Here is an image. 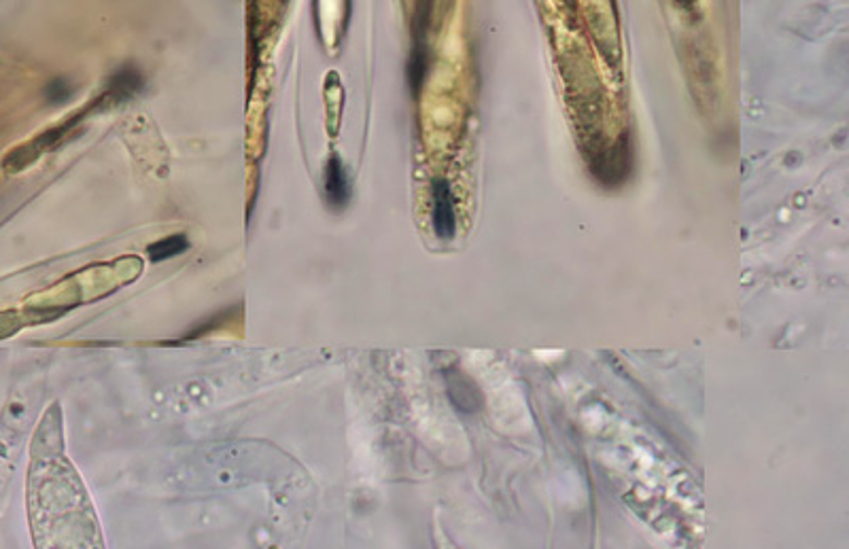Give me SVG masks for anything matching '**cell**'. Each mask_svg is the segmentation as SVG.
Wrapping results in <instances>:
<instances>
[{"instance_id":"obj_2","label":"cell","mask_w":849,"mask_h":549,"mask_svg":"<svg viewBox=\"0 0 849 549\" xmlns=\"http://www.w3.org/2000/svg\"><path fill=\"white\" fill-rule=\"evenodd\" d=\"M431 194H433V211H431L433 232L440 240H451L457 234V212H455V200L448 180L433 178Z\"/></svg>"},{"instance_id":"obj_4","label":"cell","mask_w":849,"mask_h":549,"mask_svg":"<svg viewBox=\"0 0 849 549\" xmlns=\"http://www.w3.org/2000/svg\"><path fill=\"white\" fill-rule=\"evenodd\" d=\"M143 87H145L143 73L138 68H134V66H122L107 82L104 93L111 98L113 104H122V102L130 100L132 96H136Z\"/></svg>"},{"instance_id":"obj_5","label":"cell","mask_w":849,"mask_h":549,"mask_svg":"<svg viewBox=\"0 0 849 549\" xmlns=\"http://www.w3.org/2000/svg\"><path fill=\"white\" fill-rule=\"evenodd\" d=\"M187 249H189V240L185 236H181V234H174V236H169L164 240H158V242L149 245L147 254H149V259L153 263H162L167 259L185 253Z\"/></svg>"},{"instance_id":"obj_6","label":"cell","mask_w":849,"mask_h":549,"mask_svg":"<svg viewBox=\"0 0 849 549\" xmlns=\"http://www.w3.org/2000/svg\"><path fill=\"white\" fill-rule=\"evenodd\" d=\"M73 93H75V87L66 77H58V79H53L51 84H47V87H45V100L51 107L66 104L73 98Z\"/></svg>"},{"instance_id":"obj_1","label":"cell","mask_w":849,"mask_h":549,"mask_svg":"<svg viewBox=\"0 0 849 549\" xmlns=\"http://www.w3.org/2000/svg\"><path fill=\"white\" fill-rule=\"evenodd\" d=\"M431 13H433V2H417L413 22H410V33H413V49L408 55L406 64V82L410 87V93L415 98L421 96L427 73H429V26H431Z\"/></svg>"},{"instance_id":"obj_3","label":"cell","mask_w":849,"mask_h":549,"mask_svg":"<svg viewBox=\"0 0 849 549\" xmlns=\"http://www.w3.org/2000/svg\"><path fill=\"white\" fill-rule=\"evenodd\" d=\"M323 187H325L328 207L332 211H344L346 204L350 202V178H348V172L344 169V164L336 153L325 164Z\"/></svg>"}]
</instances>
